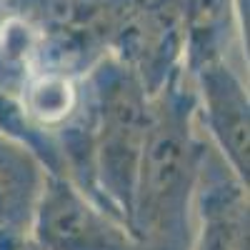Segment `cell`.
Listing matches in <instances>:
<instances>
[{
	"label": "cell",
	"instance_id": "obj_1",
	"mask_svg": "<svg viewBox=\"0 0 250 250\" xmlns=\"http://www.w3.org/2000/svg\"><path fill=\"white\" fill-rule=\"evenodd\" d=\"M93 118L88 123L90 173L118 220L133 218L138 168L150 125V95L130 68L115 58H103L90 75Z\"/></svg>",
	"mask_w": 250,
	"mask_h": 250
},
{
	"label": "cell",
	"instance_id": "obj_2",
	"mask_svg": "<svg viewBox=\"0 0 250 250\" xmlns=\"http://www.w3.org/2000/svg\"><path fill=\"white\" fill-rule=\"evenodd\" d=\"M150 103L148 138L138 168L130 233L143 243H173L185 225L188 195L198 170V148L193 140L183 95L160 90Z\"/></svg>",
	"mask_w": 250,
	"mask_h": 250
},
{
	"label": "cell",
	"instance_id": "obj_3",
	"mask_svg": "<svg viewBox=\"0 0 250 250\" xmlns=\"http://www.w3.org/2000/svg\"><path fill=\"white\" fill-rule=\"evenodd\" d=\"M40 35L38 62L45 73L70 75L78 65H95L128 10L130 0H10Z\"/></svg>",
	"mask_w": 250,
	"mask_h": 250
},
{
	"label": "cell",
	"instance_id": "obj_4",
	"mask_svg": "<svg viewBox=\"0 0 250 250\" xmlns=\"http://www.w3.org/2000/svg\"><path fill=\"white\" fill-rule=\"evenodd\" d=\"M28 230L38 250H138L128 225L58 173H45Z\"/></svg>",
	"mask_w": 250,
	"mask_h": 250
},
{
	"label": "cell",
	"instance_id": "obj_5",
	"mask_svg": "<svg viewBox=\"0 0 250 250\" xmlns=\"http://www.w3.org/2000/svg\"><path fill=\"white\" fill-rule=\"evenodd\" d=\"M203 105L220 148L240 178H248V95L223 60L198 65Z\"/></svg>",
	"mask_w": 250,
	"mask_h": 250
},
{
	"label": "cell",
	"instance_id": "obj_6",
	"mask_svg": "<svg viewBox=\"0 0 250 250\" xmlns=\"http://www.w3.org/2000/svg\"><path fill=\"white\" fill-rule=\"evenodd\" d=\"M45 170L30 145L0 130V233L20 235L30 228Z\"/></svg>",
	"mask_w": 250,
	"mask_h": 250
},
{
	"label": "cell",
	"instance_id": "obj_7",
	"mask_svg": "<svg viewBox=\"0 0 250 250\" xmlns=\"http://www.w3.org/2000/svg\"><path fill=\"white\" fill-rule=\"evenodd\" d=\"M185 30V45L195 68L208 60H220V43L230 33L235 0H178Z\"/></svg>",
	"mask_w": 250,
	"mask_h": 250
},
{
	"label": "cell",
	"instance_id": "obj_8",
	"mask_svg": "<svg viewBox=\"0 0 250 250\" xmlns=\"http://www.w3.org/2000/svg\"><path fill=\"white\" fill-rule=\"evenodd\" d=\"M40 35L20 15L0 20V93L18 98L35 75Z\"/></svg>",
	"mask_w": 250,
	"mask_h": 250
},
{
	"label": "cell",
	"instance_id": "obj_9",
	"mask_svg": "<svg viewBox=\"0 0 250 250\" xmlns=\"http://www.w3.org/2000/svg\"><path fill=\"white\" fill-rule=\"evenodd\" d=\"M20 98H23L20 110H23L25 120H33L40 128H58V125L68 123L75 115L80 103V95L70 75L45 73V70L35 73L25 83Z\"/></svg>",
	"mask_w": 250,
	"mask_h": 250
},
{
	"label": "cell",
	"instance_id": "obj_10",
	"mask_svg": "<svg viewBox=\"0 0 250 250\" xmlns=\"http://www.w3.org/2000/svg\"><path fill=\"white\" fill-rule=\"evenodd\" d=\"M198 250H240L238 228L225 215H215L205 223Z\"/></svg>",
	"mask_w": 250,
	"mask_h": 250
},
{
	"label": "cell",
	"instance_id": "obj_11",
	"mask_svg": "<svg viewBox=\"0 0 250 250\" xmlns=\"http://www.w3.org/2000/svg\"><path fill=\"white\" fill-rule=\"evenodd\" d=\"M20 250H38V248H35V245H30V243H28V245H25V248H20Z\"/></svg>",
	"mask_w": 250,
	"mask_h": 250
}]
</instances>
